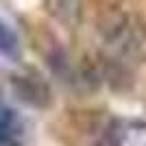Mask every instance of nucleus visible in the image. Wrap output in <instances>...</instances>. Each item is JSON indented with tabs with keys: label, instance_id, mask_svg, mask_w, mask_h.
<instances>
[{
	"label": "nucleus",
	"instance_id": "nucleus-3",
	"mask_svg": "<svg viewBox=\"0 0 146 146\" xmlns=\"http://www.w3.org/2000/svg\"><path fill=\"white\" fill-rule=\"evenodd\" d=\"M22 135H24V129L18 113L0 100V146H20Z\"/></svg>",
	"mask_w": 146,
	"mask_h": 146
},
{
	"label": "nucleus",
	"instance_id": "nucleus-5",
	"mask_svg": "<svg viewBox=\"0 0 146 146\" xmlns=\"http://www.w3.org/2000/svg\"><path fill=\"white\" fill-rule=\"evenodd\" d=\"M0 55L7 57V59H18V55H20L18 37L11 31V26L5 24L2 20H0Z\"/></svg>",
	"mask_w": 146,
	"mask_h": 146
},
{
	"label": "nucleus",
	"instance_id": "nucleus-4",
	"mask_svg": "<svg viewBox=\"0 0 146 146\" xmlns=\"http://www.w3.org/2000/svg\"><path fill=\"white\" fill-rule=\"evenodd\" d=\"M48 11L63 24H76L81 18L79 0H46Z\"/></svg>",
	"mask_w": 146,
	"mask_h": 146
},
{
	"label": "nucleus",
	"instance_id": "nucleus-2",
	"mask_svg": "<svg viewBox=\"0 0 146 146\" xmlns=\"http://www.w3.org/2000/svg\"><path fill=\"white\" fill-rule=\"evenodd\" d=\"M11 83L22 103L31 105V107H39V109L50 105V87L44 81V76L37 74L35 70H26L22 74H15L11 79Z\"/></svg>",
	"mask_w": 146,
	"mask_h": 146
},
{
	"label": "nucleus",
	"instance_id": "nucleus-1",
	"mask_svg": "<svg viewBox=\"0 0 146 146\" xmlns=\"http://www.w3.org/2000/svg\"><path fill=\"white\" fill-rule=\"evenodd\" d=\"M98 37L105 52L124 63H135L144 52V42L131 15L122 11H105L98 18Z\"/></svg>",
	"mask_w": 146,
	"mask_h": 146
}]
</instances>
